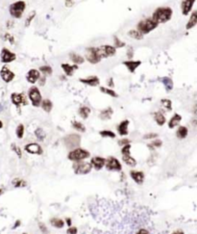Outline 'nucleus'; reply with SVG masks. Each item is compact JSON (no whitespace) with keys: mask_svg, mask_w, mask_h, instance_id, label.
Returning a JSON list of instances; mask_svg holds the SVG:
<instances>
[{"mask_svg":"<svg viewBox=\"0 0 197 234\" xmlns=\"http://www.w3.org/2000/svg\"><path fill=\"white\" fill-rule=\"evenodd\" d=\"M136 234H149V231L147 229H145V228H141V229L138 230Z\"/></svg>","mask_w":197,"mask_h":234,"instance_id":"obj_51","label":"nucleus"},{"mask_svg":"<svg viewBox=\"0 0 197 234\" xmlns=\"http://www.w3.org/2000/svg\"><path fill=\"white\" fill-rule=\"evenodd\" d=\"M18 224H20V221H17V222L16 223V224L14 225V228H17V226Z\"/></svg>","mask_w":197,"mask_h":234,"instance_id":"obj_57","label":"nucleus"},{"mask_svg":"<svg viewBox=\"0 0 197 234\" xmlns=\"http://www.w3.org/2000/svg\"><path fill=\"white\" fill-rule=\"evenodd\" d=\"M0 75H1V78L4 80L5 82H7V83L11 82L12 80L14 79V72H12L7 67H3L2 68L1 71H0Z\"/></svg>","mask_w":197,"mask_h":234,"instance_id":"obj_16","label":"nucleus"},{"mask_svg":"<svg viewBox=\"0 0 197 234\" xmlns=\"http://www.w3.org/2000/svg\"><path fill=\"white\" fill-rule=\"evenodd\" d=\"M11 98H12V102L17 106H19V105H26L27 104V100H26V97H24L23 93H13L11 96Z\"/></svg>","mask_w":197,"mask_h":234,"instance_id":"obj_11","label":"nucleus"},{"mask_svg":"<svg viewBox=\"0 0 197 234\" xmlns=\"http://www.w3.org/2000/svg\"><path fill=\"white\" fill-rule=\"evenodd\" d=\"M90 156H91V153L87 150H86L84 149H76L71 150L68 153V158L70 161L77 162V161H83L87 158H89Z\"/></svg>","mask_w":197,"mask_h":234,"instance_id":"obj_3","label":"nucleus"},{"mask_svg":"<svg viewBox=\"0 0 197 234\" xmlns=\"http://www.w3.org/2000/svg\"><path fill=\"white\" fill-rule=\"evenodd\" d=\"M2 193H3V190H2V189H0V195H1Z\"/></svg>","mask_w":197,"mask_h":234,"instance_id":"obj_59","label":"nucleus"},{"mask_svg":"<svg viewBox=\"0 0 197 234\" xmlns=\"http://www.w3.org/2000/svg\"><path fill=\"white\" fill-rule=\"evenodd\" d=\"M72 127L74 129L80 131V132H85L86 131V127L82 122H79V121H72Z\"/></svg>","mask_w":197,"mask_h":234,"instance_id":"obj_35","label":"nucleus"},{"mask_svg":"<svg viewBox=\"0 0 197 234\" xmlns=\"http://www.w3.org/2000/svg\"><path fill=\"white\" fill-rule=\"evenodd\" d=\"M130 149H131V145H123V148L121 149V154H122V159L124 161V163L126 165L130 166V167H135L137 165V161L131 156L130 154Z\"/></svg>","mask_w":197,"mask_h":234,"instance_id":"obj_5","label":"nucleus"},{"mask_svg":"<svg viewBox=\"0 0 197 234\" xmlns=\"http://www.w3.org/2000/svg\"><path fill=\"white\" fill-rule=\"evenodd\" d=\"M40 228H41V230L42 231V232H44V233H46L47 232V228H46V225L44 224H40Z\"/></svg>","mask_w":197,"mask_h":234,"instance_id":"obj_50","label":"nucleus"},{"mask_svg":"<svg viewBox=\"0 0 197 234\" xmlns=\"http://www.w3.org/2000/svg\"><path fill=\"white\" fill-rule=\"evenodd\" d=\"M105 162H106V159L103 157H99V156H95L91 158V165L92 168H94L96 171H100L102 168L105 166Z\"/></svg>","mask_w":197,"mask_h":234,"instance_id":"obj_13","label":"nucleus"},{"mask_svg":"<svg viewBox=\"0 0 197 234\" xmlns=\"http://www.w3.org/2000/svg\"><path fill=\"white\" fill-rule=\"evenodd\" d=\"M128 125H129V121H123L120 122V124L118 126V133L122 136H125L128 134Z\"/></svg>","mask_w":197,"mask_h":234,"instance_id":"obj_20","label":"nucleus"},{"mask_svg":"<svg viewBox=\"0 0 197 234\" xmlns=\"http://www.w3.org/2000/svg\"><path fill=\"white\" fill-rule=\"evenodd\" d=\"M78 230L76 228H73V226H70V228L68 229V234H77Z\"/></svg>","mask_w":197,"mask_h":234,"instance_id":"obj_47","label":"nucleus"},{"mask_svg":"<svg viewBox=\"0 0 197 234\" xmlns=\"http://www.w3.org/2000/svg\"><path fill=\"white\" fill-rule=\"evenodd\" d=\"M130 143V141L128 140V139H122V140H120L118 142V145H128Z\"/></svg>","mask_w":197,"mask_h":234,"instance_id":"obj_49","label":"nucleus"},{"mask_svg":"<svg viewBox=\"0 0 197 234\" xmlns=\"http://www.w3.org/2000/svg\"><path fill=\"white\" fill-rule=\"evenodd\" d=\"M99 134L102 137H108V138H115V134L113 132V131L110 130H102L99 132Z\"/></svg>","mask_w":197,"mask_h":234,"instance_id":"obj_40","label":"nucleus"},{"mask_svg":"<svg viewBox=\"0 0 197 234\" xmlns=\"http://www.w3.org/2000/svg\"><path fill=\"white\" fill-rule=\"evenodd\" d=\"M13 185L16 187V188H18V187H24L26 185V182L23 180V179H20V178H14L13 180Z\"/></svg>","mask_w":197,"mask_h":234,"instance_id":"obj_36","label":"nucleus"},{"mask_svg":"<svg viewBox=\"0 0 197 234\" xmlns=\"http://www.w3.org/2000/svg\"><path fill=\"white\" fill-rule=\"evenodd\" d=\"M162 144H163V142L160 140H156L153 143H151L150 145H148V147L149 148H160V145H162Z\"/></svg>","mask_w":197,"mask_h":234,"instance_id":"obj_44","label":"nucleus"},{"mask_svg":"<svg viewBox=\"0 0 197 234\" xmlns=\"http://www.w3.org/2000/svg\"><path fill=\"white\" fill-rule=\"evenodd\" d=\"M131 177L133 178V180L137 184H141L144 180V173L140 171H131L130 173Z\"/></svg>","mask_w":197,"mask_h":234,"instance_id":"obj_17","label":"nucleus"},{"mask_svg":"<svg viewBox=\"0 0 197 234\" xmlns=\"http://www.w3.org/2000/svg\"><path fill=\"white\" fill-rule=\"evenodd\" d=\"M40 70L42 72V73L48 74V75L52 73V69H51L50 67H47V65H44V67H41V68H40Z\"/></svg>","mask_w":197,"mask_h":234,"instance_id":"obj_42","label":"nucleus"},{"mask_svg":"<svg viewBox=\"0 0 197 234\" xmlns=\"http://www.w3.org/2000/svg\"><path fill=\"white\" fill-rule=\"evenodd\" d=\"M197 23V12L194 11L191 14V18H189L188 22L187 24V29H191L192 27H194Z\"/></svg>","mask_w":197,"mask_h":234,"instance_id":"obj_26","label":"nucleus"},{"mask_svg":"<svg viewBox=\"0 0 197 234\" xmlns=\"http://www.w3.org/2000/svg\"><path fill=\"white\" fill-rule=\"evenodd\" d=\"M23 234H27V233H23Z\"/></svg>","mask_w":197,"mask_h":234,"instance_id":"obj_60","label":"nucleus"},{"mask_svg":"<svg viewBox=\"0 0 197 234\" xmlns=\"http://www.w3.org/2000/svg\"><path fill=\"white\" fill-rule=\"evenodd\" d=\"M67 223H68V226H71V220H70L69 218L67 219Z\"/></svg>","mask_w":197,"mask_h":234,"instance_id":"obj_56","label":"nucleus"},{"mask_svg":"<svg viewBox=\"0 0 197 234\" xmlns=\"http://www.w3.org/2000/svg\"><path fill=\"white\" fill-rule=\"evenodd\" d=\"M91 114V109L89 107H86V106H83L79 109V115L82 117L83 119H87V117H89V115Z\"/></svg>","mask_w":197,"mask_h":234,"instance_id":"obj_31","label":"nucleus"},{"mask_svg":"<svg viewBox=\"0 0 197 234\" xmlns=\"http://www.w3.org/2000/svg\"><path fill=\"white\" fill-rule=\"evenodd\" d=\"M80 141H81V138H80V136L77 134H70L68 137L64 138L65 145H67L68 148H70V149L79 145Z\"/></svg>","mask_w":197,"mask_h":234,"instance_id":"obj_10","label":"nucleus"},{"mask_svg":"<svg viewBox=\"0 0 197 234\" xmlns=\"http://www.w3.org/2000/svg\"><path fill=\"white\" fill-rule=\"evenodd\" d=\"M133 56V49L130 48V51H129V58H131Z\"/></svg>","mask_w":197,"mask_h":234,"instance_id":"obj_55","label":"nucleus"},{"mask_svg":"<svg viewBox=\"0 0 197 234\" xmlns=\"http://www.w3.org/2000/svg\"><path fill=\"white\" fill-rule=\"evenodd\" d=\"M128 35L130 36L131 38H133V39H136V40H141L142 38H143V35L140 32V31H137V30H131L129 33H128Z\"/></svg>","mask_w":197,"mask_h":234,"instance_id":"obj_34","label":"nucleus"},{"mask_svg":"<svg viewBox=\"0 0 197 234\" xmlns=\"http://www.w3.org/2000/svg\"><path fill=\"white\" fill-rule=\"evenodd\" d=\"M171 234H185V233H184V231H182V230H176V231L172 232Z\"/></svg>","mask_w":197,"mask_h":234,"instance_id":"obj_52","label":"nucleus"},{"mask_svg":"<svg viewBox=\"0 0 197 234\" xmlns=\"http://www.w3.org/2000/svg\"><path fill=\"white\" fill-rule=\"evenodd\" d=\"M3 127V122L1 121H0V129H1Z\"/></svg>","mask_w":197,"mask_h":234,"instance_id":"obj_58","label":"nucleus"},{"mask_svg":"<svg viewBox=\"0 0 197 234\" xmlns=\"http://www.w3.org/2000/svg\"><path fill=\"white\" fill-rule=\"evenodd\" d=\"M158 24L159 23H157L153 18H146L144 20L140 21V23L137 25V31H140L142 35L147 34L150 31L154 30L158 26Z\"/></svg>","mask_w":197,"mask_h":234,"instance_id":"obj_2","label":"nucleus"},{"mask_svg":"<svg viewBox=\"0 0 197 234\" xmlns=\"http://www.w3.org/2000/svg\"><path fill=\"white\" fill-rule=\"evenodd\" d=\"M68 2H65V4H67V6L68 7H70L71 5H72V2H71V0H67Z\"/></svg>","mask_w":197,"mask_h":234,"instance_id":"obj_54","label":"nucleus"},{"mask_svg":"<svg viewBox=\"0 0 197 234\" xmlns=\"http://www.w3.org/2000/svg\"><path fill=\"white\" fill-rule=\"evenodd\" d=\"M62 68H63L64 71L65 72V74L68 76H71L72 74H73V71L75 69H77V65H70L68 64H63Z\"/></svg>","mask_w":197,"mask_h":234,"instance_id":"obj_24","label":"nucleus"},{"mask_svg":"<svg viewBox=\"0 0 197 234\" xmlns=\"http://www.w3.org/2000/svg\"><path fill=\"white\" fill-rule=\"evenodd\" d=\"M181 120H182V117L179 114H175L168 122V127L169 128H174L175 126H177L179 124V122L181 121Z\"/></svg>","mask_w":197,"mask_h":234,"instance_id":"obj_23","label":"nucleus"},{"mask_svg":"<svg viewBox=\"0 0 197 234\" xmlns=\"http://www.w3.org/2000/svg\"><path fill=\"white\" fill-rule=\"evenodd\" d=\"M194 2L195 0H183V2H182V11H183L184 14H187L189 13Z\"/></svg>","mask_w":197,"mask_h":234,"instance_id":"obj_19","label":"nucleus"},{"mask_svg":"<svg viewBox=\"0 0 197 234\" xmlns=\"http://www.w3.org/2000/svg\"><path fill=\"white\" fill-rule=\"evenodd\" d=\"M114 45L118 47H122V46H124V42H120L118 38L114 37Z\"/></svg>","mask_w":197,"mask_h":234,"instance_id":"obj_45","label":"nucleus"},{"mask_svg":"<svg viewBox=\"0 0 197 234\" xmlns=\"http://www.w3.org/2000/svg\"><path fill=\"white\" fill-rule=\"evenodd\" d=\"M25 150L28 153H31V154H37V155H41L42 154V149L40 145L38 144H29L25 145Z\"/></svg>","mask_w":197,"mask_h":234,"instance_id":"obj_15","label":"nucleus"},{"mask_svg":"<svg viewBox=\"0 0 197 234\" xmlns=\"http://www.w3.org/2000/svg\"><path fill=\"white\" fill-rule=\"evenodd\" d=\"M172 16V10L167 7H164V8H159L157 9L154 14H153L152 18L154 19L157 23H164L166 22L167 20H169Z\"/></svg>","mask_w":197,"mask_h":234,"instance_id":"obj_1","label":"nucleus"},{"mask_svg":"<svg viewBox=\"0 0 197 234\" xmlns=\"http://www.w3.org/2000/svg\"><path fill=\"white\" fill-rule=\"evenodd\" d=\"M154 120L156 121V122L159 124V125H164L165 123V118L164 116L160 113V112H156L154 114Z\"/></svg>","mask_w":197,"mask_h":234,"instance_id":"obj_29","label":"nucleus"},{"mask_svg":"<svg viewBox=\"0 0 197 234\" xmlns=\"http://www.w3.org/2000/svg\"><path fill=\"white\" fill-rule=\"evenodd\" d=\"M34 17H35V12H33V13H31V14H30V17H29L27 19H26V26H28L29 24H30V22H31V20L34 18Z\"/></svg>","mask_w":197,"mask_h":234,"instance_id":"obj_48","label":"nucleus"},{"mask_svg":"<svg viewBox=\"0 0 197 234\" xmlns=\"http://www.w3.org/2000/svg\"><path fill=\"white\" fill-rule=\"evenodd\" d=\"M16 134L18 139H21L23 137V135H24V125L23 124H18L17 131H16Z\"/></svg>","mask_w":197,"mask_h":234,"instance_id":"obj_39","label":"nucleus"},{"mask_svg":"<svg viewBox=\"0 0 197 234\" xmlns=\"http://www.w3.org/2000/svg\"><path fill=\"white\" fill-rule=\"evenodd\" d=\"M100 91H101L102 93L109 94V96H111V97H118V93H116L115 92H114L113 90H111V89H108V88L101 87V88H100Z\"/></svg>","mask_w":197,"mask_h":234,"instance_id":"obj_37","label":"nucleus"},{"mask_svg":"<svg viewBox=\"0 0 197 234\" xmlns=\"http://www.w3.org/2000/svg\"><path fill=\"white\" fill-rule=\"evenodd\" d=\"M97 57L99 58V60H101L102 58H107L110 56H114L115 54V48L111 46H102L100 47L95 48Z\"/></svg>","mask_w":197,"mask_h":234,"instance_id":"obj_6","label":"nucleus"},{"mask_svg":"<svg viewBox=\"0 0 197 234\" xmlns=\"http://www.w3.org/2000/svg\"><path fill=\"white\" fill-rule=\"evenodd\" d=\"M106 169L108 171H114V172H119L121 171L122 167L119 161L114 156H110L105 162Z\"/></svg>","mask_w":197,"mask_h":234,"instance_id":"obj_9","label":"nucleus"},{"mask_svg":"<svg viewBox=\"0 0 197 234\" xmlns=\"http://www.w3.org/2000/svg\"><path fill=\"white\" fill-rule=\"evenodd\" d=\"M157 137H158L157 133H149V134H146L143 136L144 139H153V138H157Z\"/></svg>","mask_w":197,"mask_h":234,"instance_id":"obj_46","label":"nucleus"},{"mask_svg":"<svg viewBox=\"0 0 197 234\" xmlns=\"http://www.w3.org/2000/svg\"><path fill=\"white\" fill-rule=\"evenodd\" d=\"M29 98H30L33 106H40V104L41 103V94L37 87H32L29 90Z\"/></svg>","mask_w":197,"mask_h":234,"instance_id":"obj_8","label":"nucleus"},{"mask_svg":"<svg viewBox=\"0 0 197 234\" xmlns=\"http://www.w3.org/2000/svg\"><path fill=\"white\" fill-rule=\"evenodd\" d=\"M72 168H73V171L77 174H87L91 173L92 169L91 163L84 162V161H77V162H74Z\"/></svg>","mask_w":197,"mask_h":234,"instance_id":"obj_4","label":"nucleus"},{"mask_svg":"<svg viewBox=\"0 0 197 234\" xmlns=\"http://www.w3.org/2000/svg\"><path fill=\"white\" fill-rule=\"evenodd\" d=\"M50 224H52L54 228H63L64 225V222L62 220V219H58V218L51 219Z\"/></svg>","mask_w":197,"mask_h":234,"instance_id":"obj_27","label":"nucleus"},{"mask_svg":"<svg viewBox=\"0 0 197 234\" xmlns=\"http://www.w3.org/2000/svg\"><path fill=\"white\" fill-rule=\"evenodd\" d=\"M113 115V109L112 108H107L106 110H103L100 114V119L103 120V121H107V120H110L111 117Z\"/></svg>","mask_w":197,"mask_h":234,"instance_id":"obj_25","label":"nucleus"},{"mask_svg":"<svg viewBox=\"0 0 197 234\" xmlns=\"http://www.w3.org/2000/svg\"><path fill=\"white\" fill-rule=\"evenodd\" d=\"M12 149L17 153V155L19 157V158H21V156H22V153H21V150H20V149L17 147V145H14V144H13L12 145Z\"/></svg>","mask_w":197,"mask_h":234,"instance_id":"obj_43","label":"nucleus"},{"mask_svg":"<svg viewBox=\"0 0 197 234\" xmlns=\"http://www.w3.org/2000/svg\"><path fill=\"white\" fill-rule=\"evenodd\" d=\"M162 104L166 110H171V101L169 99H162Z\"/></svg>","mask_w":197,"mask_h":234,"instance_id":"obj_41","label":"nucleus"},{"mask_svg":"<svg viewBox=\"0 0 197 234\" xmlns=\"http://www.w3.org/2000/svg\"><path fill=\"white\" fill-rule=\"evenodd\" d=\"M187 133H188V130L186 126H180L176 132V136L179 139H185L187 136Z\"/></svg>","mask_w":197,"mask_h":234,"instance_id":"obj_28","label":"nucleus"},{"mask_svg":"<svg viewBox=\"0 0 197 234\" xmlns=\"http://www.w3.org/2000/svg\"><path fill=\"white\" fill-rule=\"evenodd\" d=\"M16 54L11 52V51L9 49L7 48H3L2 51H1V60L3 63H10V62H13L16 60Z\"/></svg>","mask_w":197,"mask_h":234,"instance_id":"obj_12","label":"nucleus"},{"mask_svg":"<svg viewBox=\"0 0 197 234\" xmlns=\"http://www.w3.org/2000/svg\"><path fill=\"white\" fill-rule=\"evenodd\" d=\"M41 107L45 112L49 113L52 109V102H51L49 99H44L43 101H41Z\"/></svg>","mask_w":197,"mask_h":234,"instance_id":"obj_32","label":"nucleus"},{"mask_svg":"<svg viewBox=\"0 0 197 234\" xmlns=\"http://www.w3.org/2000/svg\"><path fill=\"white\" fill-rule=\"evenodd\" d=\"M35 134H36V137H37L40 141H43L45 138V133L44 131H43L41 128H38L37 130L35 131Z\"/></svg>","mask_w":197,"mask_h":234,"instance_id":"obj_38","label":"nucleus"},{"mask_svg":"<svg viewBox=\"0 0 197 234\" xmlns=\"http://www.w3.org/2000/svg\"><path fill=\"white\" fill-rule=\"evenodd\" d=\"M123 64L126 65L127 69L131 72H134L138 68V65H141V61H125Z\"/></svg>","mask_w":197,"mask_h":234,"instance_id":"obj_21","label":"nucleus"},{"mask_svg":"<svg viewBox=\"0 0 197 234\" xmlns=\"http://www.w3.org/2000/svg\"><path fill=\"white\" fill-rule=\"evenodd\" d=\"M86 58H87V60L91 64H96V63L100 62L99 58L97 57V54H96L95 47H91V48H89L87 50Z\"/></svg>","mask_w":197,"mask_h":234,"instance_id":"obj_14","label":"nucleus"},{"mask_svg":"<svg viewBox=\"0 0 197 234\" xmlns=\"http://www.w3.org/2000/svg\"><path fill=\"white\" fill-rule=\"evenodd\" d=\"M160 80H162V82L164 83L166 91H167V92H170V91L172 90V88H173V82H172V80H171L169 77H164V78H162Z\"/></svg>","mask_w":197,"mask_h":234,"instance_id":"obj_30","label":"nucleus"},{"mask_svg":"<svg viewBox=\"0 0 197 234\" xmlns=\"http://www.w3.org/2000/svg\"><path fill=\"white\" fill-rule=\"evenodd\" d=\"M80 82L90 86H97L99 84V79L96 76H91L86 79H80Z\"/></svg>","mask_w":197,"mask_h":234,"instance_id":"obj_22","label":"nucleus"},{"mask_svg":"<svg viewBox=\"0 0 197 234\" xmlns=\"http://www.w3.org/2000/svg\"><path fill=\"white\" fill-rule=\"evenodd\" d=\"M40 77H41L40 71L36 69H31L27 73V80L30 83H36L40 79Z\"/></svg>","mask_w":197,"mask_h":234,"instance_id":"obj_18","label":"nucleus"},{"mask_svg":"<svg viewBox=\"0 0 197 234\" xmlns=\"http://www.w3.org/2000/svg\"><path fill=\"white\" fill-rule=\"evenodd\" d=\"M70 59H71L72 62L75 63V64H83L84 63V58L82 56L78 55V54H75V53L70 54Z\"/></svg>","mask_w":197,"mask_h":234,"instance_id":"obj_33","label":"nucleus"},{"mask_svg":"<svg viewBox=\"0 0 197 234\" xmlns=\"http://www.w3.org/2000/svg\"><path fill=\"white\" fill-rule=\"evenodd\" d=\"M109 86H110V87H113V86H114V81H113L112 78H111L110 80H109Z\"/></svg>","mask_w":197,"mask_h":234,"instance_id":"obj_53","label":"nucleus"},{"mask_svg":"<svg viewBox=\"0 0 197 234\" xmlns=\"http://www.w3.org/2000/svg\"><path fill=\"white\" fill-rule=\"evenodd\" d=\"M25 9V2L24 1H17L10 6V13L16 18H19L22 16V13Z\"/></svg>","mask_w":197,"mask_h":234,"instance_id":"obj_7","label":"nucleus"}]
</instances>
